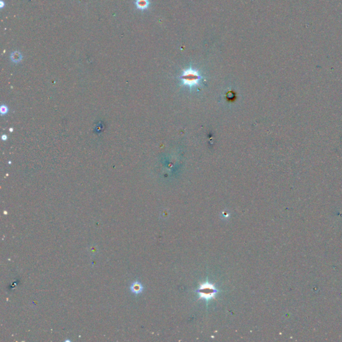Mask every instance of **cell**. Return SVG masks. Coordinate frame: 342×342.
I'll use <instances>...</instances> for the list:
<instances>
[{"mask_svg": "<svg viewBox=\"0 0 342 342\" xmlns=\"http://www.w3.org/2000/svg\"><path fill=\"white\" fill-rule=\"evenodd\" d=\"M181 78L183 80L184 84L189 86H194L198 84L200 79V76L197 72L192 69H189L184 72Z\"/></svg>", "mask_w": 342, "mask_h": 342, "instance_id": "6da1fadb", "label": "cell"}, {"mask_svg": "<svg viewBox=\"0 0 342 342\" xmlns=\"http://www.w3.org/2000/svg\"><path fill=\"white\" fill-rule=\"evenodd\" d=\"M217 292V291L215 289L214 286L209 283L202 284L199 289V295H200V297L206 300L214 297L215 293Z\"/></svg>", "mask_w": 342, "mask_h": 342, "instance_id": "7a4b0ae2", "label": "cell"}, {"mask_svg": "<svg viewBox=\"0 0 342 342\" xmlns=\"http://www.w3.org/2000/svg\"><path fill=\"white\" fill-rule=\"evenodd\" d=\"M135 5L138 10L143 11L149 8V0H136Z\"/></svg>", "mask_w": 342, "mask_h": 342, "instance_id": "3957f363", "label": "cell"}, {"mask_svg": "<svg viewBox=\"0 0 342 342\" xmlns=\"http://www.w3.org/2000/svg\"><path fill=\"white\" fill-rule=\"evenodd\" d=\"M22 55H21V54L19 51L13 52L10 55V59L11 60H12V62L16 63V64L20 62L22 60Z\"/></svg>", "mask_w": 342, "mask_h": 342, "instance_id": "277c9868", "label": "cell"}, {"mask_svg": "<svg viewBox=\"0 0 342 342\" xmlns=\"http://www.w3.org/2000/svg\"><path fill=\"white\" fill-rule=\"evenodd\" d=\"M130 289H131V291L133 293L138 294L142 291V285H141L140 284H138V283H134V284L132 285Z\"/></svg>", "mask_w": 342, "mask_h": 342, "instance_id": "5b68a950", "label": "cell"}, {"mask_svg": "<svg viewBox=\"0 0 342 342\" xmlns=\"http://www.w3.org/2000/svg\"><path fill=\"white\" fill-rule=\"evenodd\" d=\"M8 112V108L5 106H2L1 107V114H6Z\"/></svg>", "mask_w": 342, "mask_h": 342, "instance_id": "8992f818", "label": "cell"}, {"mask_svg": "<svg viewBox=\"0 0 342 342\" xmlns=\"http://www.w3.org/2000/svg\"><path fill=\"white\" fill-rule=\"evenodd\" d=\"M1 8H3V1H1Z\"/></svg>", "mask_w": 342, "mask_h": 342, "instance_id": "52a82bcc", "label": "cell"}]
</instances>
